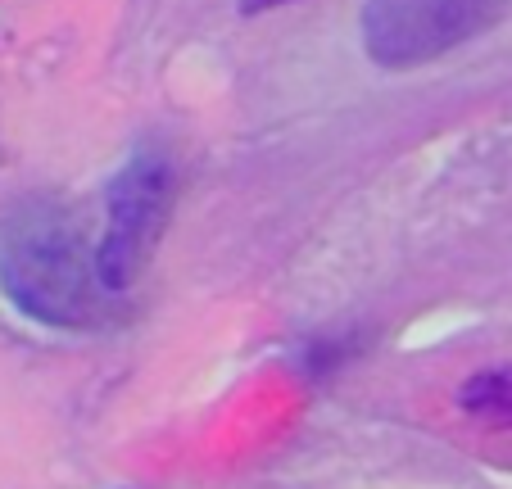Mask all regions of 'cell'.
<instances>
[{"instance_id": "6da1fadb", "label": "cell", "mask_w": 512, "mask_h": 489, "mask_svg": "<svg viewBox=\"0 0 512 489\" xmlns=\"http://www.w3.org/2000/svg\"><path fill=\"white\" fill-rule=\"evenodd\" d=\"M0 295L55 331H100L123 308L100 281L96 236L55 195H23L0 218Z\"/></svg>"}, {"instance_id": "7a4b0ae2", "label": "cell", "mask_w": 512, "mask_h": 489, "mask_svg": "<svg viewBox=\"0 0 512 489\" xmlns=\"http://www.w3.org/2000/svg\"><path fill=\"white\" fill-rule=\"evenodd\" d=\"M177 163L159 145H136L105 186V222L96 231V268L109 295L123 299L145 277L173 222Z\"/></svg>"}, {"instance_id": "3957f363", "label": "cell", "mask_w": 512, "mask_h": 489, "mask_svg": "<svg viewBox=\"0 0 512 489\" xmlns=\"http://www.w3.org/2000/svg\"><path fill=\"white\" fill-rule=\"evenodd\" d=\"M512 0H363L358 46L377 68L408 73L485 37Z\"/></svg>"}, {"instance_id": "277c9868", "label": "cell", "mask_w": 512, "mask_h": 489, "mask_svg": "<svg viewBox=\"0 0 512 489\" xmlns=\"http://www.w3.org/2000/svg\"><path fill=\"white\" fill-rule=\"evenodd\" d=\"M458 408L481 422L508 426L512 422V367H485V372L467 376L458 390Z\"/></svg>"}, {"instance_id": "5b68a950", "label": "cell", "mask_w": 512, "mask_h": 489, "mask_svg": "<svg viewBox=\"0 0 512 489\" xmlns=\"http://www.w3.org/2000/svg\"><path fill=\"white\" fill-rule=\"evenodd\" d=\"M286 5H300V0H236V14H241V19H259V14L286 10Z\"/></svg>"}]
</instances>
